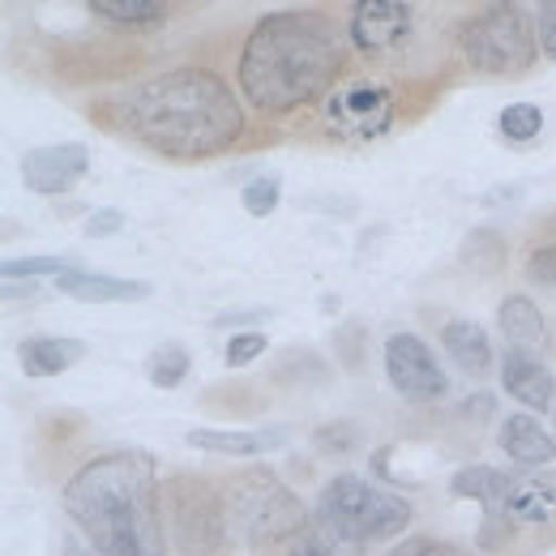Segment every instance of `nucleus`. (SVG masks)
I'll return each instance as SVG.
<instances>
[{
    "label": "nucleus",
    "mask_w": 556,
    "mask_h": 556,
    "mask_svg": "<svg viewBox=\"0 0 556 556\" xmlns=\"http://www.w3.org/2000/svg\"><path fill=\"white\" fill-rule=\"evenodd\" d=\"M108 116L112 129L176 163L223 154L244 134V108L236 90H227V81L210 70L146 77L108 103Z\"/></svg>",
    "instance_id": "f257e3e1"
},
{
    "label": "nucleus",
    "mask_w": 556,
    "mask_h": 556,
    "mask_svg": "<svg viewBox=\"0 0 556 556\" xmlns=\"http://www.w3.org/2000/svg\"><path fill=\"white\" fill-rule=\"evenodd\" d=\"M61 501L94 556H167L163 484L146 450L90 458L73 471Z\"/></svg>",
    "instance_id": "f03ea898"
},
{
    "label": "nucleus",
    "mask_w": 556,
    "mask_h": 556,
    "mask_svg": "<svg viewBox=\"0 0 556 556\" xmlns=\"http://www.w3.org/2000/svg\"><path fill=\"white\" fill-rule=\"evenodd\" d=\"M343 35L313 9L266 13L240 52V90L262 112H295L334 90L343 70Z\"/></svg>",
    "instance_id": "7ed1b4c3"
},
{
    "label": "nucleus",
    "mask_w": 556,
    "mask_h": 556,
    "mask_svg": "<svg viewBox=\"0 0 556 556\" xmlns=\"http://www.w3.org/2000/svg\"><path fill=\"white\" fill-rule=\"evenodd\" d=\"M321 535L343 548H368L377 540H390L407 531L412 522V501L399 492H386L364 476H334L321 488L317 509H313Z\"/></svg>",
    "instance_id": "20e7f679"
},
{
    "label": "nucleus",
    "mask_w": 556,
    "mask_h": 556,
    "mask_svg": "<svg viewBox=\"0 0 556 556\" xmlns=\"http://www.w3.org/2000/svg\"><path fill=\"white\" fill-rule=\"evenodd\" d=\"M480 509H484V518H480L476 544L484 553L505 548L522 527L548 531V527H556V471H544V467L501 471L496 467L492 492L480 501Z\"/></svg>",
    "instance_id": "39448f33"
},
{
    "label": "nucleus",
    "mask_w": 556,
    "mask_h": 556,
    "mask_svg": "<svg viewBox=\"0 0 556 556\" xmlns=\"http://www.w3.org/2000/svg\"><path fill=\"white\" fill-rule=\"evenodd\" d=\"M223 509H227V531H236L249 544L282 540L304 531V505L291 488L278 480L270 467H249L236 471L223 488Z\"/></svg>",
    "instance_id": "423d86ee"
},
{
    "label": "nucleus",
    "mask_w": 556,
    "mask_h": 556,
    "mask_svg": "<svg viewBox=\"0 0 556 556\" xmlns=\"http://www.w3.org/2000/svg\"><path fill=\"white\" fill-rule=\"evenodd\" d=\"M458 52L471 70L492 77H518L535 65V26L509 0L484 4L458 26Z\"/></svg>",
    "instance_id": "0eeeda50"
},
{
    "label": "nucleus",
    "mask_w": 556,
    "mask_h": 556,
    "mask_svg": "<svg viewBox=\"0 0 556 556\" xmlns=\"http://www.w3.org/2000/svg\"><path fill=\"white\" fill-rule=\"evenodd\" d=\"M163 522H167V540L185 556H214L227 544L223 492H214L198 476L163 480Z\"/></svg>",
    "instance_id": "6e6552de"
},
{
    "label": "nucleus",
    "mask_w": 556,
    "mask_h": 556,
    "mask_svg": "<svg viewBox=\"0 0 556 556\" xmlns=\"http://www.w3.org/2000/svg\"><path fill=\"white\" fill-rule=\"evenodd\" d=\"M399 116V94L381 81H343L326 99V129L339 141H377L394 129Z\"/></svg>",
    "instance_id": "1a4fd4ad"
},
{
    "label": "nucleus",
    "mask_w": 556,
    "mask_h": 556,
    "mask_svg": "<svg viewBox=\"0 0 556 556\" xmlns=\"http://www.w3.org/2000/svg\"><path fill=\"white\" fill-rule=\"evenodd\" d=\"M386 377L407 403H437L450 394V377L424 339L399 330L386 339Z\"/></svg>",
    "instance_id": "9d476101"
},
{
    "label": "nucleus",
    "mask_w": 556,
    "mask_h": 556,
    "mask_svg": "<svg viewBox=\"0 0 556 556\" xmlns=\"http://www.w3.org/2000/svg\"><path fill=\"white\" fill-rule=\"evenodd\" d=\"M412 26H416V9L407 0H359L351 4L348 39L364 56H386L399 43H407Z\"/></svg>",
    "instance_id": "9b49d317"
},
{
    "label": "nucleus",
    "mask_w": 556,
    "mask_h": 556,
    "mask_svg": "<svg viewBox=\"0 0 556 556\" xmlns=\"http://www.w3.org/2000/svg\"><path fill=\"white\" fill-rule=\"evenodd\" d=\"M22 185L35 198H61L73 185H81V176L90 172V150L81 141H56V146H35L22 154L17 163Z\"/></svg>",
    "instance_id": "f8f14e48"
},
{
    "label": "nucleus",
    "mask_w": 556,
    "mask_h": 556,
    "mask_svg": "<svg viewBox=\"0 0 556 556\" xmlns=\"http://www.w3.org/2000/svg\"><path fill=\"white\" fill-rule=\"evenodd\" d=\"M501 386L514 403H522L531 416L548 412L556 399V381L544 359H535L531 351H505L501 355Z\"/></svg>",
    "instance_id": "ddd939ff"
},
{
    "label": "nucleus",
    "mask_w": 556,
    "mask_h": 556,
    "mask_svg": "<svg viewBox=\"0 0 556 556\" xmlns=\"http://www.w3.org/2000/svg\"><path fill=\"white\" fill-rule=\"evenodd\" d=\"M287 428L270 424V428H193L185 432V441L202 454H227V458H262L270 450L287 445Z\"/></svg>",
    "instance_id": "4468645a"
},
{
    "label": "nucleus",
    "mask_w": 556,
    "mask_h": 556,
    "mask_svg": "<svg viewBox=\"0 0 556 556\" xmlns=\"http://www.w3.org/2000/svg\"><path fill=\"white\" fill-rule=\"evenodd\" d=\"M501 450L522 463V467H548L556 458V437L540 424V416L531 412H514V416L501 419V432H496Z\"/></svg>",
    "instance_id": "2eb2a0df"
},
{
    "label": "nucleus",
    "mask_w": 556,
    "mask_h": 556,
    "mask_svg": "<svg viewBox=\"0 0 556 556\" xmlns=\"http://www.w3.org/2000/svg\"><path fill=\"white\" fill-rule=\"evenodd\" d=\"M81 355H86V343L65 334H35L17 343V364L26 377H61L73 364H81Z\"/></svg>",
    "instance_id": "dca6fc26"
},
{
    "label": "nucleus",
    "mask_w": 556,
    "mask_h": 556,
    "mask_svg": "<svg viewBox=\"0 0 556 556\" xmlns=\"http://www.w3.org/2000/svg\"><path fill=\"white\" fill-rule=\"evenodd\" d=\"M56 291L73 295L81 304H125V300H146L150 295V282L141 278H108V275H90V270H77L56 278Z\"/></svg>",
    "instance_id": "f3484780"
},
{
    "label": "nucleus",
    "mask_w": 556,
    "mask_h": 556,
    "mask_svg": "<svg viewBox=\"0 0 556 556\" xmlns=\"http://www.w3.org/2000/svg\"><path fill=\"white\" fill-rule=\"evenodd\" d=\"M496 321H501V334H505L509 351H535L544 343V313L535 308L531 295H509V300H501Z\"/></svg>",
    "instance_id": "a211bd4d"
},
{
    "label": "nucleus",
    "mask_w": 556,
    "mask_h": 556,
    "mask_svg": "<svg viewBox=\"0 0 556 556\" xmlns=\"http://www.w3.org/2000/svg\"><path fill=\"white\" fill-rule=\"evenodd\" d=\"M90 17L112 30H159L167 22V4L159 0H90Z\"/></svg>",
    "instance_id": "6ab92c4d"
},
{
    "label": "nucleus",
    "mask_w": 556,
    "mask_h": 556,
    "mask_svg": "<svg viewBox=\"0 0 556 556\" xmlns=\"http://www.w3.org/2000/svg\"><path fill=\"white\" fill-rule=\"evenodd\" d=\"M441 343L450 351V359L463 368V372H488L492 368V343H488V334L476 326V321H450L445 330H441Z\"/></svg>",
    "instance_id": "aec40b11"
},
{
    "label": "nucleus",
    "mask_w": 556,
    "mask_h": 556,
    "mask_svg": "<svg viewBox=\"0 0 556 556\" xmlns=\"http://www.w3.org/2000/svg\"><path fill=\"white\" fill-rule=\"evenodd\" d=\"M189 351L180 348V343H163V348H154L146 355V381L154 386V390H176L185 377H189Z\"/></svg>",
    "instance_id": "412c9836"
},
{
    "label": "nucleus",
    "mask_w": 556,
    "mask_h": 556,
    "mask_svg": "<svg viewBox=\"0 0 556 556\" xmlns=\"http://www.w3.org/2000/svg\"><path fill=\"white\" fill-rule=\"evenodd\" d=\"M496 129L509 141H535L544 134V112L535 103H509V108H501Z\"/></svg>",
    "instance_id": "4be33fe9"
},
{
    "label": "nucleus",
    "mask_w": 556,
    "mask_h": 556,
    "mask_svg": "<svg viewBox=\"0 0 556 556\" xmlns=\"http://www.w3.org/2000/svg\"><path fill=\"white\" fill-rule=\"evenodd\" d=\"M240 202H244V210H249L253 218H270V214L278 210V202H282V176H278V172L253 176V180L244 185Z\"/></svg>",
    "instance_id": "5701e85b"
},
{
    "label": "nucleus",
    "mask_w": 556,
    "mask_h": 556,
    "mask_svg": "<svg viewBox=\"0 0 556 556\" xmlns=\"http://www.w3.org/2000/svg\"><path fill=\"white\" fill-rule=\"evenodd\" d=\"M4 282H30V278H39V275H52V278H61V275H70L73 270V262H61V257H9L4 266Z\"/></svg>",
    "instance_id": "b1692460"
},
{
    "label": "nucleus",
    "mask_w": 556,
    "mask_h": 556,
    "mask_svg": "<svg viewBox=\"0 0 556 556\" xmlns=\"http://www.w3.org/2000/svg\"><path fill=\"white\" fill-rule=\"evenodd\" d=\"M262 351H266V334L262 330H240V334L227 339V364L231 368H244V364L262 359Z\"/></svg>",
    "instance_id": "393cba45"
},
{
    "label": "nucleus",
    "mask_w": 556,
    "mask_h": 556,
    "mask_svg": "<svg viewBox=\"0 0 556 556\" xmlns=\"http://www.w3.org/2000/svg\"><path fill=\"white\" fill-rule=\"evenodd\" d=\"M386 556H467L458 544L450 540H432V535H412V540H399Z\"/></svg>",
    "instance_id": "a878e982"
},
{
    "label": "nucleus",
    "mask_w": 556,
    "mask_h": 556,
    "mask_svg": "<svg viewBox=\"0 0 556 556\" xmlns=\"http://www.w3.org/2000/svg\"><path fill=\"white\" fill-rule=\"evenodd\" d=\"M313 441H317V450H326V454H348V450L359 445V432H355V424H326V428L313 432Z\"/></svg>",
    "instance_id": "bb28decb"
},
{
    "label": "nucleus",
    "mask_w": 556,
    "mask_h": 556,
    "mask_svg": "<svg viewBox=\"0 0 556 556\" xmlns=\"http://www.w3.org/2000/svg\"><path fill=\"white\" fill-rule=\"evenodd\" d=\"M535 39H540V52L556 61V0L535 4Z\"/></svg>",
    "instance_id": "cd10ccee"
},
{
    "label": "nucleus",
    "mask_w": 556,
    "mask_h": 556,
    "mask_svg": "<svg viewBox=\"0 0 556 556\" xmlns=\"http://www.w3.org/2000/svg\"><path fill=\"white\" fill-rule=\"evenodd\" d=\"M527 278H531L535 287H553L556 291V244L535 249V253L527 257Z\"/></svg>",
    "instance_id": "c85d7f7f"
},
{
    "label": "nucleus",
    "mask_w": 556,
    "mask_h": 556,
    "mask_svg": "<svg viewBox=\"0 0 556 556\" xmlns=\"http://www.w3.org/2000/svg\"><path fill=\"white\" fill-rule=\"evenodd\" d=\"M121 227H125V214H121L116 206H108V210H90L81 231H86L90 240H108V236H116Z\"/></svg>",
    "instance_id": "c756f323"
},
{
    "label": "nucleus",
    "mask_w": 556,
    "mask_h": 556,
    "mask_svg": "<svg viewBox=\"0 0 556 556\" xmlns=\"http://www.w3.org/2000/svg\"><path fill=\"white\" fill-rule=\"evenodd\" d=\"M287 556H334V544L321 531H300Z\"/></svg>",
    "instance_id": "7c9ffc66"
},
{
    "label": "nucleus",
    "mask_w": 556,
    "mask_h": 556,
    "mask_svg": "<svg viewBox=\"0 0 556 556\" xmlns=\"http://www.w3.org/2000/svg\"><path fill=\"white\" fill-rule=\"evenodd\" d=\"M275 313L270 308H249V313H223L214 326H223V330H240V326H262V321H270Z\"/></svg>",
    "instance_id": "2f4dec72"
},
{
    "label": "nucleus",
    "mask_w": 556,
    "mask_h": 556,
    "mask_svg": "<svg viewBox=\"0 0 556 556\" xmlns=\"http://www.w3.org/2000/svg\"><path fill=\"white\" fill-rule=\"evenodd\" d=\"M35 295V282H4V300H26Z\"/></svg>",
    "instance_id": "473e14b6"
},
{
    "label": "nucleus",
    "mask_w": 556,
    "mask_h": 556,
    "mask_svg": "<svg viewBox=\"0 0 556 556\" xmlns=\"http://www.w3.org/2000/svg\"><path fill=\"white\" fill-rule=\"evenodd\" d=\"M65 556H90V553H86V548H81L77 540H70V544H65Z\"/></svg>",
    "instance_id": "72a5a7b5"
}]
</instances>
